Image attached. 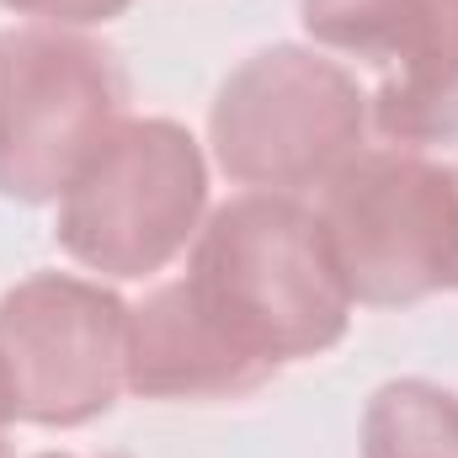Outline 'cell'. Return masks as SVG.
<instances>
[{
	"label": "cell",
	"instance_id": "7",
	"mask_svg": "<svg viewBox=\"0 0 458 458\" xmlns=\"http://www.w3.org/2000/svg\"><path fill=\"white\" fill-rule=\"evenodd\" d=\"M299 21L378 75L368 117L394 149L458 133V0H299Z\"/></svg>",
	"mask_w": 458,
	"mask_h": 458
},
{
	"label": "cell",
	"instance_id": "12",
	"mask_svg": "<svg viewBox=\"0 0 458 458\" xmlns=\"http://www.w3.org/2000/svg\"><path fill=\"white\" fill-rule=\"evenodd\" d=\"M38 458H75V454H38Z\"/></svg>",
	"mask_w": 458,
	"mask_h": 458
},
{
	"label": "cell",
	"instance_id": "6",
	"mask_svg": "<svg viewBox=\"0 0 458 458\" xmlns=\"http://www.w3.org/2000/svg\"><path fill=\"white\" fill-rule=\"evenodd\" d=\"M133 310L75 272H32L0 293V357L16 421L75 432L102 421L128 389Z\"/></svg>",
	"mask_w": 458,
	"mask_h": 458
},
{
	"label": "cell",
	"instance_id": "13",
	"mask_svg": "<svg viewBox=\"0 0 458 458\" xmlns=\"http://www.w3.org/2000/svg\"><path fill=\"white\" fill-rule=\"evenodd\" d=\"M0 458H11V454H5V437H0Z\"/></svg>",
	"mask_w": 458,
	"mask_h": 458
},
{
	"label": "cell",
	"instance_id": "11",
	"mask_svg": "<svg viewBox=\"0 0 458 458\" xmlns=\"http://www.w3.org/2000/svg\"><path fill=\"white\" fill-rule=\"evenodd\" d=\"M454 187H458V165H454ZM454 293H458V267H454Z\"/></svg>",
	"mask_w": 458,
	"mask_h": 458
},
{
	"label": "cell",
	"instance_id": "10",
	"mask_svg": "<svg viewBox=\"0 0 458 458\" xmlns=\"http://www.w3.org/2000/svg\"><path fill=\"white\" fill-rule=\"evenodd\" d=\"M11 421H16V405H11V373H5V357H0V437H5Z\"/></svg>",
	"mask_w": 458,
	"mask_h": 458
},
{
	"label": "cell",
	"instance_id": "3",
	"mask_svg": "<svg viewBox=\"0 0 458 458\" xmlns=\"http://www.w3.org/2000/svg\"><path fill=\"white\" fill-rule=\"evenodd\" d=\"M208 219V160L176 117H123L59 192V250L117 283L165 272Z\"/></svg>",
	"mask_w": 458,
	"mask_h": 458
},
{
	"label": "cell",
	"instance_id": "8",
	"mask_svg": "<svg viewBox=\"0 0 458 458\" xmlns=\"http://www.w3.org/2000/svg\"><path fill=\"white\" fill-rule=\"evenodd\" d=\"M362 458H458V394L432 378H389L368 394Z\"/></svg>",
	"mask_w": 458,
	"mask_h": 458
},
{
	"label": "cell",
	"instance_id": "9",
	"mask_svg": "<svg viewBox=\"0 0 458 458\" xmlns=\"http://www.w3.org/2000/svg\"><path fill=\"white\" fill-rule=\"evenodd\" d=\"M16 16H38L43 27H102L123 16L133 0H0Z\"/></svg>",
	"mask_w": 458,
	"mask_h": 458
},
{
	"label": "cell",
	"instance_id": "2",
	"mask_svg": "<svg viewBox=\"0 0 458 458\" xmlns=\"http://www.w3.org/2000/svg\"><path fill=\"white\" fill-rule=\"evenodd\" d=\"M368 91L342 59L272 43L240 59L208 107V144L229 182L250 192L326 187L368 149Z\"/></svg>",
	"mask_w": 458,
	"mask_h": 458
},
{
	"label": "cell",
	"instance_id": "5",
	"mask_svg": "<svg viewBox=\"0 0 458 458\" xmlns=\"http://www.w3.org/2000/svg\"><path fill=\"white\" fill-rule=\"evenodd\" d=\"M128 75L107 43L75 27L0 32V198L59 203L75 171L123 123Z\"/></svg>",
	"mask_w": 458,
	"mask_h": 458
},
{
	"label": "cell",
	"instance_id": "4",
	"mask_svg": "<svg viewBox=\"0 0 458 458\" xmlns=\"http://www.w3.org/2000/svg\"><path fill=\"white\" fill-rule=\"evenodd\" d=\"M315 219L342 267L352 304L411 310L454 293L458 187L454 165L421 149H362L320 187Z\"/></svg>",
	"mask_w": 458,
	"mask_h": 458
},
{
	"label": "cell",
	"instance_id": "1",
	"mask_svg": "<svg viewBox=\"0 0 458 458\" xmlns=\"http://www.w3.org/2000/svg\"><path fill=\"white\" fill-rule=\"evenodd\" d=\"M352 293L315 208L288 192L219 203L187 272L133 304L128 389L139 400H240L352 331Z\"/></svg>",
	"mask_w": 458,
	"mask_h": 458
}]
</instances>
